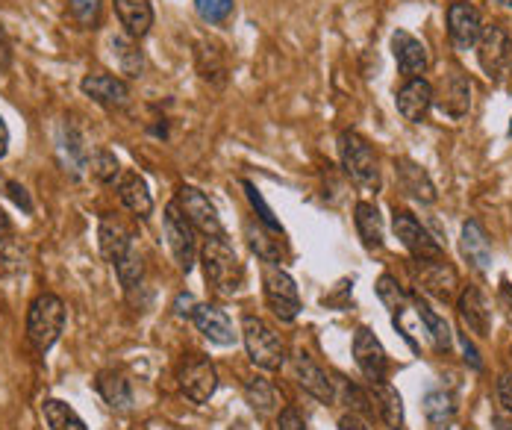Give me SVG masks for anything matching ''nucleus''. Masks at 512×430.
<instances>
[{
    "instance_id": "obj_1",
    "label": "nucleus",
    "mask_w": 512,
    "mask_h": 430,
    "mask_svg": "<svg viewBox=\"0 0 512 430\" xmlns=\"http://www.w3.org/2000/svg\"><path fill=\"white\" fill-rule=\"evenodd\" d=\"M201 266H204L206 283L218 292V295H236L245 286V266L239 263L233 245L227 242V236H212L206 239L201 248Z\"/></svg>"
},
{
    "instance_id": "obj_2",
    "label": "nucleus",
    "mask_w": 512,
    "mask_h": 430,
    "mask_svg": "<svg viewBox=\"0 0 512 430\" xmlns=\"http://www.w3.org/2000/svg\"><path fill=\"white\" fill-rule=\"evenodd\" d=\"M65 301L53 292H42L39 298H33L30 310H27V339L39 354H48L53 345L59 342L62 330H65Z\"/></svg>"
},
{
    "instance_id": "obj_3",
    "label": "nucleus",
    "mask_w": 512,
    "mask_h": 430,
    "mask_svg": "<svg viewBox=\"0 0 512 430\" xmlns=\"http://www.w3.org/2000/svg\"><path fill=\"white\" fill-rule=\"evenodd\" d=\"M339 160L345 174L357 183L365 192H377L380 189V160L374 154V148L368 145V139H362L354 130H345L339 136Z\"/></svg>"
},
{
    "instance_id": "obj_4",
    "label": "nucleus",
    "mask_w": 512,
    "mask_h": 430,
    "mask_svg": "<svg viewBox=\"0 0 512 430\" xmlns=\"http://www.w3.org/2000/svg\"><path fill=\"white\" fill-rule=\"evenodd\" d=\"M242 342L248 351V360L262 372H277L286 360V345L274 333L271 324H265L259 316L242 319Z\"/></svg>"
},
{
    "instance_id": "obj_5",
    "label": "nucleus",
    "mask_w": 512,
    "mask_h": 430,
    "mask_svg": "<svg viewBox=\"0 0 512 430\" xmlns=\"http://www.w3.org/2000/svg\"><path fill=\"white\" fill-rule=\"evenodd\" d=\"M262 295L268 310L280 322H295L301 313V292L298 283L283 266H262Z\"/></svg>"
},
{
    "instance_id": "obj_6",
    "label": "nucleus",
    "mask_w": 512,
    "mask_h": 430,
    "mask_svg": "<svg viewBox=\"0 0 512 430\" xmlns=\"http://www.w3.org/2000/svg\"><path fill=\"white\" fill-rule=\"evenodd\" d=\"M162 227H165V239H168V248H171L177 269L189 274L195 269V260H198V230L192 227V221L186 215L180 213L177 201H171L165 207Z\"/></svg>"
},
{
    "instance_id": "obj_7",
    "label": "nucleus",
    "mask_w": 512,
    "mask_h": 430,
    "mask_svg": "<svg viewBox=\"0 0 512 430\" xmlns=\"http://www.w3.org/2000/svg\"><path fill=\"white\" fill-rule=\"evenodd\" d=\"M415 286L424 295H430L442 304H451V301H457V292H460V274L448 263V257L415 260Z\"/></svg>"
},
{
    "instance_id": "obj_8",
    "label": "nucleus",
    "mask_w": 512,
    "mask_h": 430,
    "mask_svg": "<svg viewBox=\"0 0 512 430\" xmlns=\"http://www.w3.org/2000/svg\"><path fill=\"white\" fill-rule=\"evenodd\" d=\"M477 62L492 80H504L512 71V39L501 24L483 27L477 42Z\"/></svg>"
},
{
    "instance_id": "obj_9",
    "label": "nucleus",
    "mask_w": 512,
    "mask_h": 430,
    "mask_svg": "<svg viewBox=\"0 0 512 430\" xmlns=\"http://www.w3.org/2000/svg\"><path fill=\"white\" fill-rule=\"evenodd\" d=\"M392 230H395V236L401 239V245L410 251L415 260H436V257H445V248L439 245V239H433L430 230H427L410 210L395 207V213H392Z\"/></svg>"
},
{
    "instance_id": "obj_10",
    "label": "nucleus",
    "mask_w": 512,
    "mask_h": 430,
    "mask_svg": "<svg viewBox=\"0 0 512 430\" xmlns=\"http://www.w3.org/2000/svg\"><path fill=\"white\" fill-rule=\"evenodd\" d=\"M433 104L439 107L442 115H448L454 121L468 115V109H471V80H468V74L462 68L451 65L442 74L439 86L433 89Z\"/></svg>"
},
{
    "instance_id": "obj_11",
    "label": "nucleus",
    "mask_w": 512,
    "mask_h": 430,
    "mask_svg": "<svg viewBox=\"0 0 512 430\" xmlns=\"http://www.w3.org/2000/svg\"><path fill=\"white\" fill-rule=\"evenodd\" d=\"M174 201H177L180 213L186 215V218L192 221V227H195L198 233H204L206 239H212V236H224V224H221V218H218L215 204L206 198L198 186H180Z\"/></svg>"
},
{
    "instance_id": "obj_12",
    "label": "nucleus",
    "mask_w": 512,
    "mask_h": 430,
    "mask_svg": "<svg viewBox=\"0 0 512 430\" xmlns=\"http://www.w3.org/2000/svg\"><path fill=\"white\" fill-rule=\"evenodd\" d=\"M180 389L192 404H209V398L218 389V372L215 363L204 354H192L180 369Z\"/></svg>"
},
{
    "instance_id": "obj_13",
    "label": "nucleus",
    "mask_w": 512,
    "mask_h": 430,
    "mask_svg": "<svg viewBox=\"0 0 512 430\" xmlns=\"http://www.w3.org/2000/svg\"><path fill=\"white\" fill-rule=\"evenodd\" d=\"M483 33V12L471 0H454L448 6V36L457 51L477 48Z\"/></svg>"
},
{
    "instance_id": "obj_14",
    "label": "nucleus",
    "mask_w": 512,
    "mask_h": 430,
    "mask_svg": "<svg viewBox=\"0 0 512 430\" xmlns=\"http://www.w3.org/2000/svg\"><path fill=\"white\" fill-rule=\"evenodd\" d=\"M354 360H357L359 372L368 383H380L389 375V357L383 342L374 336L371 327H359L354 333Z\"/></svg>"
},
{
    "instance_id": "obj_15",
    "label": "nucleus",
    "mask_w": 512,
    "mask_h": 430,
    "mask_svg": "<svg viewBox=\"0 0 512 430\" xmlns=\"http://www.w3.org/2000/svg\"><path fill=\"white\" fill-rule=\"evenodd\" d=\"M80 92L89 98V101H95V104H101L106 109H127L130 107V101H133V95H130V86L121 80V77H115V74H86L83 80H80Z\"/></svg>"
},
{
    "instance_id": "obj_16",
    "label": "nucleus",
    "mask_w": 512,
    "mask_h": 430,
    "mask_svg": "<svg viewBox=\"0 0 512 430\" xmlns=\"http://www.w3.org/2000/svg\"><path fill=\"white\" fill-rule=\"evenodd\" d=\"M395 107H398L404 121L421 124L433 107V86L424 77H412L395 92Z\"/></svg>"
},
{
    "instance_id": "obj_17",
    "label": "nucleus",
    "mask_w": 512,
    "mask_h": 430,
    "mask_svg": "<svg viewBox=\"0 0 512 430\" xmlns=\"http://www.w3.org/2000/svg\"><path fill=\"white\" fill-rule=\"evenodd\" d=\"M392 56L398 62V71L412 80V77H421L430 65V54H427V45L421 39H415L407 30H395L392 33Z\"/></svg>"
},
{
    "instance_id": "obj_18",
    "label": "nucleus",
    "mask_w": 512,
    "mask_h": 430,
    "mask_svg": "<svg viewBox=\"0 0 512 430\" xmlns=\"http://www.w3.org/2000/svg\"><path fill=\"white\" fill-rule=\"evenodd\" d=\"M460 251L468 266L477 274H486L492 266V242L486 236V227L477 218H468L460 230Z\"/></svg>"
},
{
    "instance_id": "obj_19",
    "label": "nucleus",
    "mask_w": 512,
    "mask_h": 430,
    "mask_svg": "<svg viewBox=\"0 0 512 430\" xmlns=\"http://www.w3.org/2000/svg\"><path fill=\"white\" fill-rule=\"evenodd\" d=\"M56 151H59V160L65 174L71 177H80L83 168H89V151H86V139L80 133V127L74 121H65L59 127V136H56Z\"/></svg>"
},
{
    "instance_id": "obj_20",
    "label": "nucleus",
    "mask_w": 512,
    "mask_h": 430,
    "mask_svg": "<svg viewBox=\"0 0 512 430\" xmlns=\"http://www.w3.org/2000/svg\"><path fill=\"white\" fill-rule=\"evenodd\" d=\"M292 369H295V380L301 383V389L309 392L315 401H321V404H333L336 401V380H330L327 372L312 357L298 354L295 363H292Z\"/></svg>"
},
{
    "instance_id": "obj_21",
    "label": "nucleus",
    "mask_w": 512,
    "mask_h": 430,
    "mask_svg": "<svg viewBox=\"0 0 512 430\" xmlns=\"http://www.w3.org/2000/svg\"><path fill=\"white\" fill-rule=\"evenodd\" d=\"M395 177H398V186L410 195L412 201H418V204H436V198H439L436 183L430 180V174L418 162L407 160V157H398L395 160Z\"/></svg>"
},
{
    "instance_id": "obj_22",
    "label": "nucleus",
    "mask_w": 512,
    "mask_h": 430,
    "mask_svg": "<svg viewBox=\"0 0 512 430\" xmlns=\"http://www.w3.org/2000/svg\"><path fill=\"white\" fill-rule=\"evenodd\" d=\"M118 198H121V204L136 215L139 221H148L154 215L151 189H148V183H145V177L139 171H124L118 177Z\"/></svg>"
},
{
    "instance_id": "obj_23",
    "label": "nucleus",
    "mask_w": 512,
    "mask_h": 430,
    "mask_svg": "<svg viewBox=\"0 0 512 430\" xmlns=\"http://www.w3.org/2000/svg\"><path fill=\"white\" fill-rule=\"evenodd\" d=\"M457 313L462 324L474 333V336H489L492 330V310L483 298V292L477 286H465L457 295Z\"/></svg>"
},
{
    "instance_id": "obj_24",
    "label": "nucleus",
    "mask_w": 512,
    "mask_h": 430,
    "mask_svg": "<svg viewBox=\"0 0 512 430\" xmlns=\"http://www.w3.org/2000/svg\"><path fill=\"white\" fill-rule=\"evenodd\" d=\"M192 322L198 327V333H204L212 345L227 348V345H236V339H239V333L233 330L227 313L218 310V307H212V304H198L195 313H192Z\"/></svg>"
},
{
    "instance_id": "obj_25",
    "label": "nucleus",
    "mask_w": 512,
    "mask_h": 430,
    "mask_svg": "<svg viewBox=\"0 0 512 430\" xmlns=\"http://www.w3.org/2000/svg\"><path fill=\"white\" fill-rule=\"evenodd\" d=\"M371 404H374V413L386 422L389 430H404L407 428V416H404V398L401 392L389 383V380H380V383H371Z\"/></svg>"
},
{
    "instance_id": "obj_26",
    "label": "nucleus",
    "mask_w": 512,
    "mask_h": 430,
    "mask_svg": "<svg viewBox=\"0 0 512 430\" xmlns=\"http://www.w3.org/2000/svg\"><path fill=\"white\" fill-rule=\"evenodd\" d=\"M98 245H101L103 260H109L115 266L133 248V233H130V227L121 218L103 215L101 227H98Z\"/></svg>"
},
{
    "instance_id": "obj_27",
    "label": "nucleus",
    "mask_w": 512,
    "mask_h": 430,
    "mask_svg": "<svg viewBox=\"0 0 512 430\" xmlns=\"http://www.w3.org/2000/svg\"><path fill=\"white\" fill-rule=\"evenodd\" d=\"M115 15L133 39H145L154 27V3L151 0H112Z\"/></svg>"
},
{
    "instance_id": "obj_28",
    "label": "nucleus",
    "mask_w": 512,
    "mask_h": 430,
    "mask_svg": "<svg viewBox=\"0 0 512 430\" xmlns=\"http://www.w3.org/2000/svg\"><path fill=\"white\" fill-rule=\"evenodd\" d=\"M109 56L115 59V65L124 77H130V80L142 77L145 54L139 48V39H133L130 33H112L109 36Z\"/></svg>"
},
{
    "instance_id": "obj_29",
    "label": "nucleus",
    "mask_w": 512,
    "mask_h": 430,
    "mask_svg": "<svg viewBox=\"0 0 512 430\" xmlns=\"http://www.w3.org/2000/svg\"><path fill=\"white\" fill-rule=\"evenodd\" d=\"M412 304H415V313H418V319H421V327H424V333L430 336V342H433V348L439 351V354H448L451 351V345H454V333H451V324L445 316H439L421 295H412Z\"/></svg>"
},
{
    "instance_id": "obj_30",
    "label": "nucleus",
    "mask_w": 512,
    "mask_h": 430,
    "mask_svg": "<svg viewBox=\"0 0 512 430\" xmlns=\"http://www.w3.org/2000/svg\"><path fill=\"white\" fill-rule=\"evenodd\" d=\"M95 389H98V395H101L103 401L112 407V410H118V413H127L130 407H133V389H130V380L121 375V372H115V369H106L98 375L95 380Z\"/></svg>"
},
{
    "instance_id": "obj_31",
    "label": "nucleus",
    "mask_w": 512,
    "mask_h": 430,
    "mask_svg": "<svg viewBox=\"0 0 512 430\" xmlns=\"http://www.w3.org/2000/svg\"><path fill=\"white\" fill-rule=\"evenodd\" d=\"M354 224H357L359 239L368 251L383 248V215L371 201H359L354 207Z\"/></svg>"
},
{
    "instance_id": "obj_32",
    "label": "nucleus",
    "mask_w": 512,
    "mask_h": 430,
    "mask_svg": "<svg viewBox=\"0 0 512 430\" xmlns=\"http://www.w3.org/2000/svg\"><path fill=\"white\" fill-rule=\"evenodd\" d=\"M245 401L251 404V410H254V413L265 416V413L277 410L280 395H277V389H274V383H271V380L254 375L245 380Z\"/></svg>"
},
{
    "instance_id": "obj_33",
    "label": "nucleus",
    "mask_w": 512,
    "mask_h": 430,
    "mask_svg": "<svg viewBox=\"0 0 512 430\" xmlns=\"http://www.w3.org/2000/svg\"><path fill=\"white\" fill-rule=\"evenodd\" d=\"M274 236H280V233H274ZM271 233H268V227L265 230H259V227H248V245H251V251H254L256 257L265 263V266H280L283 263V242L280 239H274Z\"/></svg>"
},
{
    "instance_id": "obj_34",
    "label": "nucleus",
    "mask_w": 512,
    "mask_h": 430,
    "mask_svg": "<svg viewBox=\"0 0 512 430\" xmlns=\"http://www.w3.org/2000/svg\"><path fill=\"white\" fill-rule=\"evenodd\" d=\"M42 416H45V422H48L51 430H89L86 422L80 419V413L71 404L59 401V398H48L42 404Z\"/></svg>"
},
{
    "instance_id": "obj_35",
    "label": "nucleus",
    "mask_w": 512,
    "mask_h": 430,
    "mask_svg": "<svg viewBox=\"0 0 512 430\" xmlns=\"http://www.w3.org/2000/svg\"><path fill=\"white\" fill-rule=\"evenodd\" d=\"M424 416H427V425H454V398L445 392V389H430L424 395Z\"/></svg>"
},
{
    "instance_id": "obj_36",
    "label": "nucleus",
    "mask_w": 512,
    "mask_h": 430,
    "mask_svg": "<svg viewBox=\"0 0 512 430\" xmlns=\"http://www.w3.org/2000/svg\"><path fill=\"white\" fill-rule=\"evenodd\" d=\"M115 274H118V283L124 286V292H133L136 286H142V277H145L142 254H139L136 248H130V251L115 263Z\"/></svg>"
},
{
    "instance_id": "obj_37",
    "label": "nucleus",
    "mask_w": 512,
    "mask_h": 430,
    "mask_svg": "<svg viewBox=\"0 0 512 430\" xmlns=\"http://www.w3.org/2000/svg\"><path fill=\"white\" fill-rule=\"evenodd\" d=\"M374 289H377V298L383 301V307L389 313H398V310H404L410 304V295L401 289V283H398L395 274H380V280H377Z\"/></svg>"
},
{
    "instance_id": "obj_38",
    "label": "nucleus",
    "mask_w": 512,
    "mask_h": 430,
    "mask_svg": "<svg viewBox=\"0 0 512 430\" xmlns=\"http://www.w3.org/2000/svg\"><path fill=\"white\" fill-rule=\"evenodd\" d=\"M68 12L80 30H98L103 18V0H68Z\"/></svg>"
},
{
    "instance_id": "obj_39",
    "label": "nucleus",
    "mask_w": 512,
    "mask_h": 430,
    "mask_svg": "<svg viewBox=\"0 0 512 430\" xmlns=\"http://www.w3.org/2000/svg\"><path fill=\"white\" fill-rule=\"evenodd\" d=\"M89 174L98 180V183H118L121 177V165H118V157L106 148H98L92 157H89Z\"/></svg>"
},
{
    "instance_id": "obj_40",
    "label": "nucleus",
    "mask_w": 512,
    "mask_h": 430,
    "mask_svg": "<svg viewBox=\"0 0 512 430\" xmlns=\"http://www.w3.org/2000/svg\"><path fill=\"white\" fill-rule=\"evenodd\" d=\"M242 186H245V195H248V204L254 207L256 218H259V224H262V227H268L271 233H283V224L277 221V215H274V210H271V207L265 204V198H262V192L256 189V186H254V183H251V180H245Z\"/></svg>"
},
{
    "instance_id": "obj_41",
    "label": "nucleus",
    "mask_w": 512,
    "mask_h": 430,
    "mask_svg": "<svg viewBox=\"0 0 512 430\" xmlns=\"http://www.w3.org/2000/svg\"><path fill=\"white\" fill-rule=\"evenodd\" d=\"M198 65H204L201 68V74H204L206 80H212V83H224V59H221V51H218V45H201V51H198Z\"/></svg>"
},
{
    "instance_id": "obj_42",
    "label": "nucleus",
    "mask_w": 512,
    "mask_h": 430,
    "mask_svg": "<svg viewBox=\"0 0 512 430\" xmlns=\"http://www.w3.org/2000/svg\"><path fill=\"white\" fill-rule=\"evenodd\" d=\"M195 12L204 24H224L233 15V0H195Z\"/></svg>"
},
{
    "instance_id": "obj_43",
    "label": "nucleus",
    "mask_w": 512,
    "mask_h": 430,
    "mask_svg": "<svg viewBox=\"0 0 512 430\" xmlns=\"http://www.w3.org/2000/svg\"><path fill=\"white\" fill-rule=\"evenodd\" d=\"M277 430H307V422L295 407H283L277 416Z\"/></svg>"
},
{
    "instance_id": "obj_44",
    "label": "nucleus",
    "mask_w": 512,
    "mask_h": 430,
    "mask_svg": "<svg viewBox=\"0 0 512 430\" xmlns=\"http://www.w3.org/2000/svg\"><path fill=\"white\" fill-rule=\"evenodd\" d=\"M460 348H462V360H465L474 372H483L480 351H477V345L471 342V336H468V333H460Z\"/></svg>"
},
{
    "instance_id": "obj_45",
    "label": "nucleus",
    "mask_w": 512,
    "mask_h": 430,
    "mask_svg": "<svg viewBox=\"0 0 512 430\" xmlns=\"http://www.w3.org/2000/svg\"><path fill=\"white\" fill-rule=\"evenodd\" d=\"M6 195L24 210V213H33V201H30V195H27V189L21 186V183H12V180H6Z\"/></svg>"
},
{
    "instance_id": "obj_46",
    "label": "nucleus",
    "mask_w": 512,
    "mask_h": 430,
    "mask_svg": "<svg viewBox=\"0 0 512 430\" xmlns=\"http://www.w3.org/2000/svg\"><path fill=\"white\" fill-rule=\"evenodd\" d=\"M498 401L512 416V372H504V375L498 377Z\"/></svg>"
},
{
    "instance_id": "obj_47",
    "label": "nucleus",
    "mask_w": 512,
    "mask_h": 430,
    "mask_svg": "<svg viewBox=\"0 0 512 430\" xmlns=\"http://www.w3.org/2000/svg\"><path fill=\"white\" fill-rule=\"evenodd\" d=\"M195 298L189 295V292H180L177 295V301H174V316L177 319H192V313H195Z\"/></svg>"
},
{
    "instance_id": "obj_48",
    "label": "nucleus",
    "mask_w": 512,
    "mask_h": 430,
    "mask_svg": "<svg viewBox=\"0 0 512 430\" xmlns=\"http://www.w3.org/2000/svg\"><path fill=\"white\" fill-rule=\"evenodd\" d=\"M498 307L504 310V316H507V322L512 324V286L504 280L501 283V289H498Z\"/></svg>"
},
{
    "instance_id": "obj_49",
    "label": "nucleus",
    "mask_w": 512,
    "mask_h": 430,
    "mask_svg": "<svg viewBox=\"0 0 512 430\" xmlns=\"http://www.w3.org/2000/svg\"><path fill=\"white\" fill-rule=\"evenodd\" d=\"M9 65H12V42L6 30L0 27V71H9Z\"/></svg>"
},
{
    "instance_id": "obj_50",
    "label": "nucleus",
    "mask_w": 512,
    "mask_h": 430,
    "mask_svg": "<svg viewBox=\"0 0 512 430\" xmlns=\"http://www.w3.org/2000/svg\"><path fill=\"white\" fill-rule=\"evenodd\" d=\"M339 430H368V428H365V422L359 419L357 413H345V416L339 419Z\"/></svg>"
},
{
    "instance_id": "obj_51",
    "label": "nucleus",
    "mask_w": 512,
    "mask_h": 430,
    "mask_svg": "<svg viewBox=\"0 0 512 430\" xmlns=\"http://www.w3.org/2000/svg\"><path fill=\"white\" fill-rule=\"evenodd\" d=\"M9 236H12V218L0 207V242H6Z\"/></svg>"
},
{
    "instance_id": "obj_52",
    "label": "nucleus",
    "mask_w": 512,
    "mask_h": 430,
    "mask_svg": "<svg viewBox=\"0 0 512 430\" xmlns=\"http://www.w3.org/2000/svg\"><path fill=\"white\" fill-rule=\"evenodd\" d=\"M6 151H9V127H6V121L0 115V160L6 157Z\"/></svg>"
},
{
    "instance_id": "obj_53",
    "label": "nucleus",
    "mask_w": 512,
    "mask_h": 430,
    "mask_svg": "<svg viewBox=\"0 0 512 430\" xmlns=\"http://www.w3.org/2000/svg\"><path fill=\"white\" fill-rule=\"evenodd\" d=\"M492 430H512L510 416H492Z\"/></svg>"
},
{
    "instance_id": "obj_54",
    "label": "nucleus",
    "mask_w": 512,
    "mask_h": 430,
    "mask_svg": "<svg viewBox=\"0 0 512 430\" xmlns=\"http://www.w3.org/2000/svg\"><path fill=\"white\" fill-rule=\"evenodd\" d=\"M427 430H451V425H427Z\"/></svg>"
},
{
    "instance_id": "obj_55",
    "label": "nucleus",
    "mask_w": 512,
    "mask_h": 430,
    "mask_svg": "<svg viewBox=\"0 0 512 430\" xmlns=\"http://www.w3.org/2000/svg\"><path fill=\"white\" fill-rule=\"evenodd\" d=\"M492 3H501V6H507V9H512V0H492Z\"/></svg>"
},
{
    "instance_id": "obj_56",
    "label": "nucleus",
    "mask_w": 512,
    "mask_h": 430,
    "mask_svg": "<svg viewBox=\"0 0 512 430\" xmlns=\"http://www.w3.org/2000/svg\"><path fill=\"white\" fill-rule=\"evenodd\" d=\"M507 133H510V136H512V118H510V127H507Z\"/></svg>"
},
{
    "instance_id": "obj_57",
    "label": "nucleus",
    "mask_w": 512,
    "mask_h": 430,
    "mask_svg": "<svg viewBox=\"0 0 512 430\" xmlns=\"http://www.w3.org/2000/svg\"><path fill=\"white\" fill-rule=\"evenodd\" d=\"M0 186H6V183H3V177H0Z\"/></svg>"
},
{
    "instance_id": "obj_58",
    "label": "nucleus",
    "mask_w": 512,
    "mask_h": 430,
    "mask_svg": "<svg viewBox=\"0 0 512 430\" xmlns=\"http://www.w3.org/2000/svg\"><path fill=\"white\" fill-rule=\"evenodd\" d=\"M510 360H512V348H510Z\"/></svg>"
}]
</instances>
